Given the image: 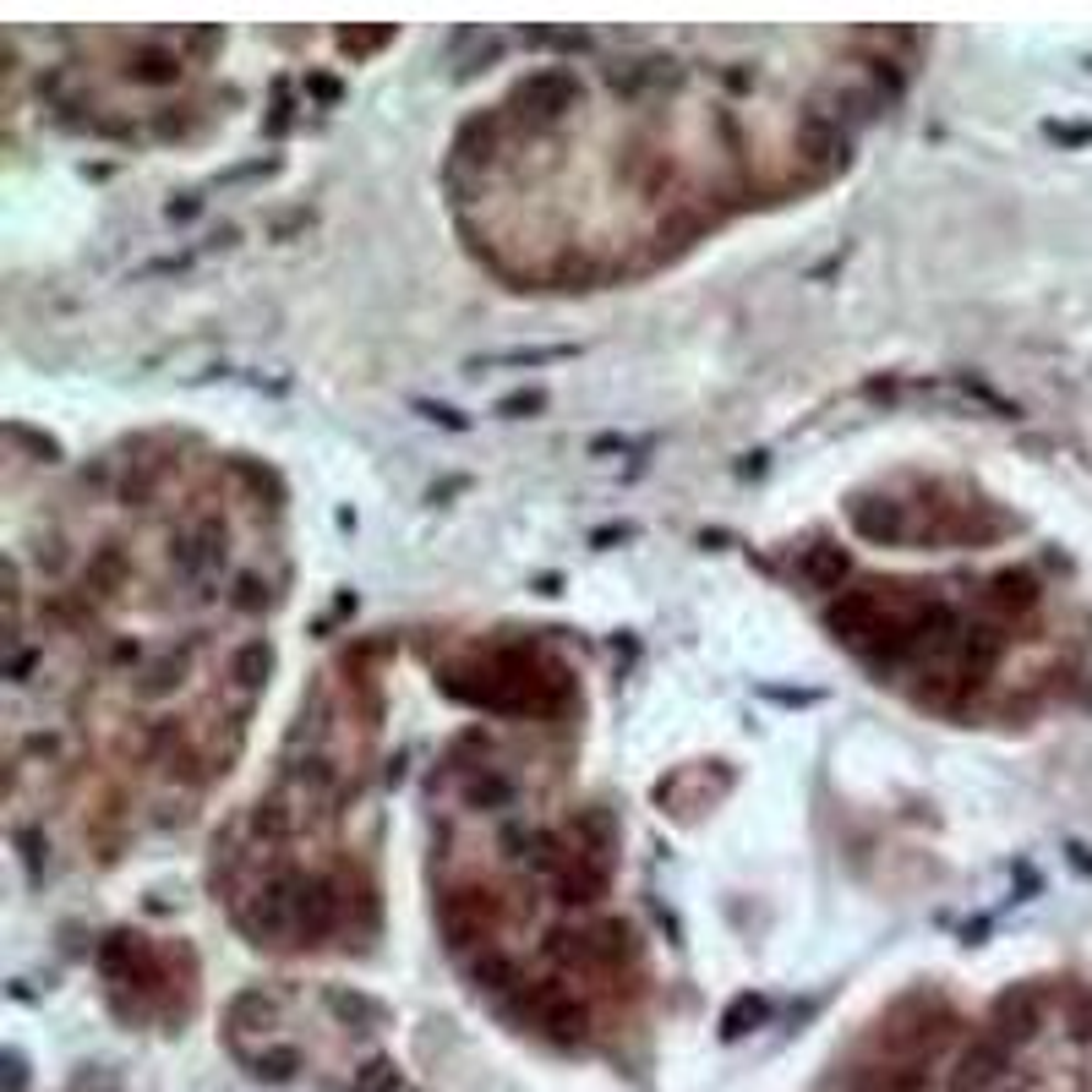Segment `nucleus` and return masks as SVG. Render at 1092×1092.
<instances>
[{
    "label": "nucleus",
    "instance_id": "nucleus-3",
    "mask_svg": "<svg viewBox=\"0 0 1092 1092\" xmlns=\"http://www.w3.org/2000/svg\"><path fill=\"white\" fill-rule=\"evenodd\" d=\"M1011 1071V1049L1000 1038H972L956 1060V1077H950V1092H994Z\"/></svg>",
    "mask_w": 1092,
    "mask_h": 1092
},
{
    "label": "nucleus",
    "instance_id": "nucleus-8",
    "mask_svg": "<svg viewBox=\"0 0 1092 1092\" xmlns=\"http://www.w3.org/2000/svg\"><path fill=\"white\" fill-rule=\"evenodd\" d=\"M470 978H475L481 989H492V994L519 989V967H514V956H508V950H497V945H486V950H475V956H470Z\"/></svg>",
    "mask_w": 1092,
    "mask_h": 1092
},
{
    "label": "nucleus",
    "instance_id": "nucleus-1",
    "mask_svg": "<svg viewBox=\"0 0 1092 1092\" xmlns=\"http://www.w3.org/2000/svg\"><path fill=\"white\" fill-rule=\"evenodd\" d=\"M497 924H503V907H497L492 891H449L438 902V929H443V939L454 950H475V945L486 950Z\"/></svg>",
    "mask_w": 1092,
    "mask_h": 1092
},
{
    "label": "nucleus",
    "instance_id": "nucleus-13",
    "mask_svg": "<svg viewBox=\"0 0 1092 1092\" xmlns=\"http://www.w3.org/2000/svg\"><path fill=\"white\" fill-rule=\"evenodd\" d=\"M355 1092H410V1088H405V1077H399L388 1060H372V1066L355 1077Z\"/></svg>",
    "mask_w": 1092,
    "mask_h": 1092
},
{
    "label": "nucleus",
    "instance_id": "nucleus-9",
    "mask_svg": "<svg viewBox=\"0 0 1092 1092\" xmlns=\"http://www.w3.org/2000/svg\"><path fill=\"white\" fill-rule=\"evenodd\" d=\"M797 569H803V574H808V580H814L819 591H836V585L847 580V552H841V547H825V541H819V547H803Z\"/></svg>",
    "mask_w": 1092,
    "mask_h": 1092
},
{
    "label": "nucleus",
    "instance_id": "nucleus-4",
    "mask_svg": "<svg viewBox=\"0 0 1092 1092\" xmlns=\"http://www.w3.org/2000/svg\"><path fill=\"white\" fill-rule=\"evenodd\" d=\"M569 99H574V71H563V66L530 71V77L514 88V104H525V110H530V115H541V121L563 115V110H569Z\"/></svg>",
    "mask_w": 1092,
    "mask_h": 1092
},
{
    "label": "nucleus",
    "instance_id": "nucleus-14",
    "mask_svg": "<svg viewBox=\"0 0 1092 1092\" xmlns=\"http://www.w3.org/2000/svg\"><path fill=\"white\" fill-rule=\"evenodd\" d=\"M994 1092H1027V1088H1022V1082H1011V1088H994Z\"/></svg>",
    "mask_w": 1092,
    "mask_h": 1092
},
{
    "label": "nucleus",
    "instance_id": "nucleus-2",
    "mask_svg": "<svg viewBox=\"0 0 1092 1092\" xmlns=\"http://www.w3.org/2000/svg\"><path fill=\"white\" fill-rule=\"evenodd\" d=\"M1038 1027H1044V994H1038L1033 983H1022V989H1011V994L994 1000V1033H989V1038H1000L1005 1049L1033 1044Z\"/></svg>",
    "mask_w": 1092,
    "mask_h": 1092
},
{
    "label": "nucleus",
    "instance_id": "nucleus-11",
    "mask_svg": "<svg viewBox=\"0 0 1092 1092\" xmlns=\"http://www.w3.org/2000/svg\"><path fill=\"white\" fill-rule=\"evenodd\" d=\"M126 580V558L115 552V547H104V552H93L88 558V569H82V585L93 591V596H115V585Z\"/></svg>",
    "mask_w": 1092,
    "mask_h": 1092
},
{
    "label": "nucleus",
    "instance_id": "nucleus-10",
    "mask_svg": "<svg viewBox=\"0 0 1092 1092\" xmlns=\"http://www.w3.org/2000/svg\"><path fill=\"white\" fill-rule=\"evenodd\" d=\"M180 672H186V661L169 650V655H158L148 672H137V683H132V694L137 699H164L169 688H180Z\"/></svg>",
    "mask_w": 1092,
    "mask_h": 1092
},
{
    "label": "nucleus",
    "instance_id": "nucleus-7",
    "mask_svg": "<svg viewBox=\"0 0 1092 1092\" xmlns=\"http://www.w3.org/2000/svg\"><path fill=\"white\" fill-rule=\"evenodd\" d=\"M126 77L132 82H148V88H169L180 82V55L175 49H158V44H143L126 55Z\"/></svg>",
    "mask_w": 1092,
    "mask_h": 1092
},
{
    "label": "nucleus",
    "instance_id": "nucleus-12",
    "mask_svg": "<svg viewBox=\"0 0 1092 1092\" xmlns=\"http://www.w3.org/2000/svg\"><path fill=\"white\" fill-rule=\"evenodd\" d=\"M252 1066H257V1077H268V1082H285V1077H296L301 1071V1049H263V1055H252Z\"/></svg>",
    "mask_w": 1092,
    "mask_h": 1092
},
{
    "label": "nucleus",
    "instance_id": "nucleus-6",
    "mask_svg": "<svg viewBox=\"0 0 1092 1092\" xmlns=\"http://www.w3.org/2000/svg\"><path fill=\"white\" fill-rule=\"evenodd\" d=\"M852 1092H935V1071H924V1060L880 1066V1071H863Z\"/></svg>",
    "mask_w": 1092,
    "mask_h": 1092
},
{
    "label": "nucleus",
    "instance_id": "nucleus-5",
    "mask_svg": "<svg viewBox=\"0 0 1092 1092\" xmlns=\"http://www.w3.org/2000/svg\"><path fill=\"white\" fill-rule=\"evenodd\" d=\"M852 525L863 541L874 547H896L913 536V508L907 503H891V497H874V503H852Z\"/></svg>",
    "mask_w": 1092,
    "mask_h": 1092
}]
</instances>
